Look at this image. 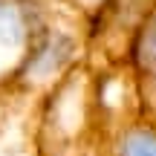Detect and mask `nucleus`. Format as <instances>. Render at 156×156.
<instances>
[{"label":"nucleus","mask_w":156,"mask_h":156,"mask_svg":"<svg viewBox=\"0 0 156 156\" xmlns=\"http://www.w3.org/2000/svg\"><path fill=\"white\" fill-rule=\"evenodd\" d=\"M127 156H156V139L151 136H136L127 142Z\"/></svg>","instance_id":"nucleus-1"}]
</instances>
